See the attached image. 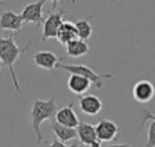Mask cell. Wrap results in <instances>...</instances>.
Masks as SVG:
<instances>
[{
	"instance_id": "6da1fadb",
	"label": "cell",
	"mask_w": 155,
	"mask_h": 147,
	"mask_svg": "<svg viewBox=\"0 0 155 147\" xmlns=\"http://www.w3.org/2000/svg\"><path fill=\"white\" fill-rule=\"evenodd\" d=\"M15 38L17 35H10V36H3L0 39V61H2V67H7L8 68L15 90L21 92L14 65H15V62L18 61L19 57L22 56L25 52H28V49L31 47V42H28L24 47H19L15 43Z\"/></svg>"
},
{
	"instance_id": "7a4b0ae2",
	"label": "cell",
	"mask_w": 155,
	"mask_h": 147,
	"mask_svg": "<svg viewBox=\"0 0 155 147\" xmlns=\"http://www.w3.org/2000/svg\"><path fill=\"white\" fill-rule=\"evenodd\" d=\"M58 107L57 102H55V96L53 95L48 100H39V99H33L32 100V110H31V126L35 131L36 137H38V144L43 142V135L40 131V125L47 119H54L57 115Z\"/></svg>"
},
{
	"instance_id": "3957f363",
	"label": "cell",
	"mask_w": 155,
	"mask_h": 147,
	"mask_svg": "<svg viewBox=\"0 0 155 147\" xmlns=\"http://www.w3.org/2000/svg\"><path fill=\"white\" fill-rule=\"evenodd\" d=\"M57 68L64 69L68 74H78V75L84 76V78L89 79L97 89H101L104 86L103 79H112L114 78L112 74H97L94 69H91L90 67H87V65H83V64H64V62H60L57 65Z\"/></svg>"
},
{
	"instance_id": "277c9868",
	"label": "cell",
	"mask_w": 155,
	"mask_h": 147,
	"mask_svg": "<svg viewBox=\"0 0 155 147\" xmlns=\"http://www.w3.org/2000/svg\"><path fill=\"white\" fill-rule=\"evenodd\" d=\"M67 13L65 8H58V10H51L48 13V17L46 18L45 24H43V33L40 40L42 42H47L48 39H55L57 40L60 28L64 24V14Z\"/></svg>"
},
{
	"instance_id": "5b68a950",
	"label": "cell",
	"mask_w": 155,
	"mask_h": 147,
	"mask_svg": "<svg viewBox=\"0 0 155 147\" xmlns=\"http://www.w3.org/2000/svg\"><path fill=\"white\" fill-rule=\"evenodd\" d=\"M64 57H58L51 50H40L33 54V62L40 68L50 71L51 75L55 74V68L60 64V61H64Z\"/></svg>"
},
{
	"instance_id": "8992f818",
	"label": "cell",
	"mask_w": 155,
	"mask_h": 147,
	"mask_svg": "<svg viewBox=\"0 0 155 147\" xmlns=\"http://www.w3.org/2000/svg\"><path fill=\"white\" fill-rule=\"evenodd\" d=\"M45 3L46 0H38V2L26 4L24 7V10L21 11V17H22L24 22H33L36 26H40L42 24H45V18H43Z\"/></svg>"
},
{
	"instance_id": "52a82bcc",
	"label": "cell",
	"mask_w": 155,
	"mask_h": 147,
	"mask_svg": "<svg viewBox=\"0 0 155 147\" xmlns=\"http://www.w3.org/2000/svg\"><path fill=\"white\" fill-rule=\"evenodd\" d=\"M76 129H78V139L81 140V144H84V146L89 147H100L101 140L98 139V135H97L94 125L81 121Z\"/></svg>"
},
{
	"instance_id": "ba28073f",
	"label": "cell",
	"mask_w": 155,
	"mask_h": 147,
	"mask_svg": "<svg viewBox=\"0 0 155 147\" xmlns=\"http://www.w3.org/2000/svg\"><path fill=\"white\" fill-rule=\"evenodd\" d=\"M96 131L101 142H112L119 135V126L108 118H101L96 125Z\"/></svg>"
},
{
	"instance_id": "9c48e42d",
	"label": "cell",
	"mask_w": 155,
	"mask_h": 147,
	"mask_svg": "<svg viewBox=\"0 0 155 147\" xmlns=\"http://www.w3.org/2000/svg\"><path fill=\"white\" fill-rule=\"evenodd\" d=\"M133 97L139 103H148L155 96V86L150 81H139L133 85Z\"/></svg>"
},
{
	"instance_id": "30bf717a",
	"label": "cell",
	"mask_w": 155,
	"mask_h": 147,
	"mask_svg": "<svg viewBox=\"0 0 155 147\" xmlns=\"http://www.w3.org/2000/svg\"><path fill=\"white\" fill-rule=\"evenodd\" d=\"M22 24L24 20L21 14H17L14 11L6 10L2 13V17H0V26L3 31H14V32L18 35L22 29Z\"/></svg>"
},
{
	"instance_id": "8fae6325",
	"label": "cell",
	"mask_w": 155,
	"mask_h": 147,
	"mask_svg": "<svg viewBox=\"0 0 155 147\" xmlns=\"http://www.w3.org/2000/svg\"><path fill=\"white\" fill-rule=\"evenodd\" d=\"M55 121H57L58 124L65 125V126L78 128L81 119H79L78 114L74 110V103H69V104L65 105V107L58 108L57 115H55Z\"/></svg>"
},
{
	"instance_id": "7c38bea8",
	"label": "cell",
	"mask_w": 155,
	"mask_h": 147,
	"mask_svg": "<svg viewBox=\"0 0 155 147\" xmlns=\"http://www.w3.org/2000/svg\"><path fill=\"white\" fill-rule=\"evenodd\" d=\"M79 107L83 114L94 117L103 110V102L96 95L79 96Z\"/></svg>"
},
{
	"instance_id": "4fadbf2b",
	"label": "cell",
	"mask_w": 155,
	"mask_h": 147,
	"mask_svg": "<svg viewBox=\"0 0 155 147\" xmlns=\"http://www.w3.org/2000/svg\"><path fill=\"white\" fill-rule=\"evenodd\" d=\"M91 85H93V83L87 78H84V76L78 75V74H69V78H68V89H69L72 93H75V95H78V96L84 95V93L90 89Z\"/></svg>"
},
{
	"instance_id": "5bb4252c",
	"label": "cell",
	"mask_w": 155,
	"mask_h": 147,
	"mask_svg": "<svg viewBox=\"0 0 155 147\" xmlns=\"http://www.w3.org/2000/svg\"><path fill=\"white\" fill-rule=\"evenodd\" d=\"M50 128H51V131L54 132V135L57 136L58 140L64 142V143H68L69 140H74V139L78 137V129L76 128L65 126V125L58 124V122L54 121V119L50 121Z\"/></svg>"
},
{
	"instance_id": "9a60e30c",
	"label": "cell",
	"mask_w": 155,
	"mask_h": 147,
	"mask_svg": "<svg viewBox=\"0 0 155 147\" xmlns=\"http://www.w3.org/2000/svg\"><path fill=\"white\" fill-rule=\"evenodd\" d=\"M76 39H79V36H78V29H76L75 22L64 21V24H62L61 28H60V32H58L57 42L64 45V46H67L69 42L76 40Z\"/></svg>"
},
{
	"instance_id": "2e32d148",
	"label": "cell",
	"mask_w": 155,
	"mask_h": 147,
	"mask_svg": "<svg viewBox=\"0 0 155 147\" xmlns=\"http://www.w3.org/2000/svg\"><path fill=\"white\" fill-rule=\"evenodd\" d=\"M65 50H67V54L69 57H74V58H78V57L86 56L87 53L90 52V47L86 43V40L82 39H76L69 42L67 46H65Z\"/></svg>"
},
{
	"instance_id": "e0dca14e",
	"label": "cell",
	"mask_w": 155,
	"mask_h": 147,
	"mask_svg": "<svg viewBox=\"0 0 155 147\" xmlns=\"http://www.w3.org/2000/svg\"><path fill=\"white\" fill-rule=\"evenodd\" d=\"M91 18H93V15H89V17L82 18V20H78L76 22H75L79 39L89 40L91 38V35H93V26H91V24H90Z\"/></svg>"
},
{
	"instance_id": "ac0fdd59",
	"label": "cell",
	"mask_w": 155,
	"mask_h": 147,
	"mask_svg": "<svg viewBox=\"0 0 155 147\" xmlns=\"http://www.w3.org/2000/svg\"><path fill=\"white\" fill-rule=\"evenodd\" d=\"M144 147H155V121H151L148 126V140Z\"/></svg>"
},
{
	"instance_id": "d6986e66",
	"label": "cell",
	"mask_w": 155,
	"mask_h": 147,
	"mask_svg": "<svg viewBox=\"0 0 155 147\" xmlns=\"http://www.w3.org/2000/svg\"><path fill=\"white\" fill-rule=\"evenodd\" d=\"M81 144L78 143H64V142L61 140H51V142H46L45 140V147H79Z\"/></svg>"
},
{
	"instance_id": "ffe728a7",
	"label": "cell",
	"mask_w": 155,
	"mask_h": 147,
	"mask_svg": "<svg viewBox=\"0 0 155 147\" xmlns=\"http://www.w3.org/2000/svg\"><path fill=\"white\" fill-rule=\"evenodd\" d=\"M147 121H155V114H152L150 110H143L141 111V124H140V129Z\"/></svg>"
},
{
	"instance_id": "44dd1931",
	"label": "cell",
	"mask_w": 155,
	"mask_h": 147,
	"mask_svg": "<svg viewBox=\"0 0 155 147\" xmlns=\"http://www.w3.org/2000/svg\"><path fill=\"white\" fill-rule=\"evenodd\" d=\"M103 147H130V146L126 143H116V144H105Z\"/></svg>"
},
{
	"instance_id": "7402d4cb",
	"label": "cell",
	"mask_w": 155,
	"mask_h": 147,
	"mask_svg": "<svg viewBox=\"0 0 155 147\" xmlns=\"http://www.w3.org/2000/svg\"><path fill=\"white\" fill-rule=\"evenodd\" d=\"M53 3V10H58V3H60V0H51Z\"/></svg>"
},
{
	"instance_id": "603a6c76",
	"label": "cell",
	"mask_w": 155,
	"mask_h": 147,
	"mask_svg": "<svg viewBox=\"0 0 155 147\" xmlns=\"http://www.w3.org/2000/svg\"><path fill=\"white\" fill-rule=\"evenodd\" d=\"M76 2L78 0H72V4H76Z\"/></svg>"
},
{
	"instance_id": "cb8c5ba5",
	"label": "cell",
	"mask_w": 155,
	"mask_h": 147,
	"mask_svg": "<svg viewBox=\"0 0 155 147\" xmlns=\"http://www.w3.org/2000/svg\"><path fill=\"white\" fill-rule=\"evenodd\" d=\"M79 147H89V146H84V144H81V146H79Z\"/></svg>"
},
{
	"instance_id": "d4e9b609",
	"label": "cell",
	"mask_w": 155,
	"mask_h": 147,
	"mask_svg": "<svg viewBox=\"0 0 155 147\" xmlns=\"http://www.w3.org/2000/svg\"><path fill=\"white\" fill-rule=\"evenodd\" d=\"M110 2H111V3H114V2H116V0H110Z\"/></svg>"
}]
</instances>
